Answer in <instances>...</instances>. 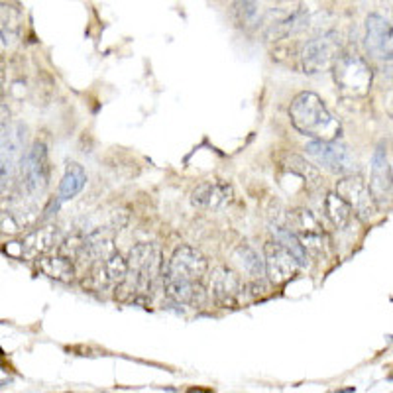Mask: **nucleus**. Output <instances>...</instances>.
<instances>
[{
	"label": "nucleus",
	"instance_id": "1",
	"mask_svg": "<svg viewBox=\"0 0 393 393\" xmlns=\"http://www.w3.org/2000/svg\"><path fill=\"white\" fill-rule=\"evenodd\" d=\"M289 116L295 128L317 142H337L340 122L329 112L325 102L315 92H299L291 102Z\"/></svg>",
	"mask_w": 393,
	"mask_h": 393
},
{
	"label": "nucleus",
	"instance_id": "2",
	"mask_svg": "<svg viewBox=\"0 0 393 393\" xmlns=\"http://www.w3.org/2000/svg\"><path fill=\"white\" fill-rule=\"evenodd\" d=\"M334 81L342 95L358 99L370 92L374 73L364 57L348 54L339 57V61L334 64Z\"/></svg>",
	"mask_w": 393,
	"mask_h": 393
},
{
	"label": "nucleus",
	"instance_id": "3",
	"mask_svg": "<svg viewBox=\"0 0 393 393\" xmlns=\"http://www.w3.org/2000/svg\"><path fill=\"white\" fill-rule=\"evenodd\" d=\"M209 262L199 250L191 246H181L175 250V254L167 264L164 282L165 285H191L201 284L207 275Z\"/></svg>",
	"mask_w": 393,
	"mask_h": 393
},
{
	"label": "nucleus",
	"instance_id": "4",
	"mask_svg": "<svg viewBox=\"0 0 393 393\" xmlns=\"http://www.w3.org/2000/svg\"><path fill=\"white\" fill-rule=\"evenodd\" d=\"M342 42L337 32H325L309 40L301 49V64L305 73L315 75L329 71L339 61Z\"/></svg>",
	"mask_w": 393,
	"mask_h": 393
},
{
	"label": "nucleus",
	"instance_id": "5",
	"mask_svg": "<svg viewBox=\"0 0 393 393\" xmlns=\"http://www.w3.org/2000/svg\"><path fill=\"white\" fill-rule=\"evenodd\" d=\"M128 272L134 274L136 287L142 293H150L154 289L157 275L162 272V252L156 244H138L130 250Z\"/></svg>",
	"mask_w": 393,
	"mask_h": 393
},
{
	"label": "nucleus",
	"instance_id": "6",
	"mask_svg": "<svg viewBox=\"0 0 393 393\" xmlns=\"http://www.w3.org/2000/svg\"><path fill=\"white\" fill-rule=\"evenodd\" d=\"M307 154L317 159L325 169L332 174L352 175L356 171V157L350 152V147L340 142H309Z\"/></svg>",
	"mask_w": 393,
	"mask_h": 393
},
{
	"label": "nucleus",
	"instance_id": "7",
	"mask_svg": "<svg viewBox=\"0 0 393 393\" xmlns=\"http://www.w3.org/2000/svg\"><path fill=\"white\" fill-rule=\"evenodd\" d=\"M287 229L291 232L293 236L299 240V244L305 248V252L309 254H322L325 250V240L327 234L320 226V222L313 217L309 210L299 209L293 210L289 214V224Z\"/></svg>",
	"mask_w": 393,
	"mask_h": 393
},
{
	"label": "nucleus",
	"instance_id": "8",
	"mask_svg": "<svg viewBox=\"0 0 393 393\" xmlns=\"http://www.w3.org/2000/svg\"><path fill=\"white\" fill-rule=\"evenodd\" d=\"M337 195L346 202L348 209L354 210L360 219H372L377 210L372 193L368 189L366 181L360 175H346L337 185Z\"/></svg>",
	"mask_w": 393,
	"mask_h": 393
},
{
	"label": "nucleus",
	"instance_id": "9",
	"mask_svg": "<svg viewBox=\"0 0 393 393\" xmlns=\"http://www.w3.org/2000/svg\"><path fill=\"white\" fill-rule=\"evenodd\" d=\"M392 24L380 14H370L366 18V36H364L368 54L372 55L374 59L392 61Z\"/></svg>",
	"mask_w": 393,
	"mask_h": 393
},
{
	"label": "nucleus",
	"instance_id": "10",
	"mask_svg": "<svg viewBox=\"0 0 393 393\" xmlns=\"http://www.w3.org/2000/svg\"><path fill=\"white\" fill-rule=\"evenodd\" d=\"M49 162H47V150L42 142H36L28 152L24 159V181L28 191L32 195H40L46 191L47 179H49Z\"/></svg>",
	"mask_w": 393,
	"mask_h": 393
},
{
	"label": "nucleus",
	"instance_id": "11",
	"mask_svg": "<svg viewBox=\"0 0 393 393\" xmlns=\"http://www.w3.org/2000/svg\"><path fill=\"white\" fill-rule=\"evenodd\" d=\"M370 193L375 205L384 207L392 201V165L387 159V152L380 146L372 156V179H370Z\"/></svg>",
	"mask_w": 393,
	"mask_h": 393
},
{
	"label": "nucleus",
	"instance_id": "12",
	"mask_svg": "<svg viewBox=\"0 0 393 393\" xmlns=\"http://www.w3.org/2000/svg\"><path fill=\"white\" fill-rule=\"evenodd\" d=\"M232 187L226 181L220 179H212V181H205L199 187H195L191 193V201L195 207L207 210H220L232 201Z\"/></svg>",
	"mask_w": 393,
	"mask_h": 393
},
{
	"label": "nucleus",
	"instance_id": "13",
	"mask_svg": "<svg viewBox=\"0 0 393 393\" xmlns=\"http://www.w3.org/2000/svg\"><path fill=\"white\" fill-rule=\"evenodd\" d=\"M264 252L265 275H270V279L274 284H285L287 279H291L299 265L295 264V260L289 256V252L284 250L277 242H267Z\"/></svg>",
	"mask_w": 393,
	"mask_h": 393
},
{
	"label": "nucleus",
	"instance_id": "14",
	"mask_svg": "<svg viewBox=\"0 0 393 393\" xmlns=\"http://www.w3.org/2000/svg\"><path fill=\"white\" fill-rule=\"evenodd\" d=\"M210 291L220 305L230 307L238 301L242 293V282L229 267H217L210 275Z\"/></svg>",
	"mask_w": 393,
	"mask_h": 393
},
{
	"label": "nucleus",
	"instance_id": "15",
	"mask_svg": "<svg viewBox=\"0 0 393 393\" xmlns=\"http://www.w3.org/2000/svg\"><path fill=\"white\" fill-rule=\"evenodd\" d=\"M128 275V264L126 260L112 252L110 256L99 260V264L92 272V282L97 284V287H109V285L122 284Z\"/></svg>",
	"mask_w": 393,
	"mask_h": 393
},
{
	"label": "nucleus",
	"instance_id": "16",
	"mask_svg": "<svg viewBox=\"0 0 393 393\" xmlns=\"http://www.w3.org/2000/svg\"><path fill=\"white\" fill-rule=\"evenodd\" d=\"M59 242V230L57 226H44V229L36 230L32 234H28L24 240L14 242L20 248L16 254L18 258H36L40 254H46L52 248Z\"/></svg>",
	"mask_w": 393,
	"mask_h": 393
},
{
	"label": "nucleus",
	"instance_id": "17",
	"mask_svg": "<svg viewBox=\"0 0 393 393\" xmlns=\"http://www.w3.org/2000/svg\"><path fill=\"white\" fill-rule=\"evenodd\" d=\"M24 14L16 4L0 2V37L4 44H14L22 34Z\"/></svg>",
	"mask_w": 393,
	"mask_h": 393
},
{
	"label": "nucleus",
	"instance_id": "18",
	"mask_svg": "<svg viewBox=\"0 0 393 393\" xmlns=\"http://www.w3.org/2000/svg\"><path fill=\"white\" fill-rule=\"evenodd\" d=\"M87 185V171L83 169V165L69 164L65 167V175L59 185V205L65 201H71L83 191V187Z\"/></svg>",
	"mask_w": 393,
	"mask_h": 393
},
{
	"label": "nucleus",
	"instance_id": "19",
	"mask_svg": "<svg viewBox=\"0 0 393 393\" xmlns=\"http://www.w3.org/2000/svg\"><path fill=\"white\" fill-rule=\"evenodd\" d=\"M272 226V232H274L275 236V242L279 244V246L284 248L289 252V256L295 260V264L301 265V267H309V254L305 252V248L299 244V240L293 236L289 229L285 226V224H270Z\"/></svg>",
	"mask_w": 393,
	"mask_h": 393
},
{
	"label": "nucleus",
	"instance_id": "20",
	"mask_svg": "<svg viewBox=\"0 0 393 393\" xmlns=\"http://www.w3.org/2000/svg\"><path fill=\"white\" fill-rule=\"evenodd\" d=\"M234 262H236L254 282H262L265 277L264 260L260 258V254H258L254 248L246 246V244L238 246L236 252H234Z\"/></svg>",
	"mask_w": 393,
	"mask_h": 393
},
{
	"label": "nucleus",
	"instance_id": "21",
	"mask_svg": "<svg viewBox=\"0 0 393 393\" xmlns=\"http://www.w3.org/2000/svg\"><path fill=\"white\" fill-rule=\"evenodd\" d=\"M40 270L44 272L49 277H54L57 282H71L75 275V267L73 264L69 262V258L64 256H55V258H44L40 260Z\"/></svg>",
	"mask_w": 393,
	"mask_h": 393
},
{
	"label": "nucleus",
	"instance_id": "22",
	"mask_svg": "<svg viewBox=\"0 0 393 393\" xmlns=\"http://www.w3.org/2000/svg\"><path fill=\"white\" fill-rule=\"evenodd\" d=\"M325 214L337 229H346L348 222L352 219V210L348 209L346 202L342 201L337 193L327 195V199H325Z\"/></svg>",
	"mask_w": 393,
	"mask_h": 393
},
{
	"label": "nucleus",
	"instance_id": "23",
	"mask_svg": "<svg viewBox=\"0 0 393 393\" xmlns=\"http://www.w3.org/2000/svg\"><path fill=\"white\" fill-rule=\"evenodd\" d=\"M238 22L242 26L252 28L258 26V24H267V16L270 12H265L258 2H238Z\"/></svg>",
	"mask_w": 393,
	"mask_h": 393
},
{
	"label": "nucleus",
	"instance_id": "24",
	"mask_svg": "<svg viewBox=\"0 0 393 393\" xmlns=\"http://www.w3.org/2000/svg\"><path fill=\"white\" fill-rule=\"evenodd\" d=\"M287 167L291 169L293 174H297L301 179H305L307 183L315 185V187H319L322 183V177H320V171L315 167L313 164H309L305 157L301 156H287Z\"/></svg>",
	"mask_w": 393,
	"mask_h": 393
},
{
	"label": "nucleus",
	"instance_id": "25",
	"mask_svg": "<svg viewBox=\"0 0 393 393\" xmlns=\"http://www.w3.org/2000/svg\"><path fill=\"white\" fill-rule=\"evenodd\" d=\"M26 224V220L18 219L14 212H2L0 214V232H8V234H14L22 230V226Z\"/></svg>",
	"mask_w": 393,
	"mask_h": 393
},
{
	"label": "nucleus",
	"instance_id": "26",
	"mask_svg": "<svg viewBox=\"0 0 393 393\" xmlns=\"http://www.w3.org/2000/svg\"><path fill=\"white\" fill-rule=\"evenodd\" d=\"M187 393H212L210 389H201V387H191Z\"/></svg>",
	"mask_w": 393,
	"mask_h": 393
},
{
	"label": "nucleus",
	"instance_id": "27",
	"mask_svg": "<svg viewBox=\"0 0 393 393\" xmlns=\"http://www.w3.org/2000/svg\"><path fill=\"white\" fill-rule=\"evenodd\" d=\"M352 392H354V389L350 387V389H342V392H334V393H352Z\"/></svg>",
	"mask_w": 393,
	"mask_h": 393
},
{
	"label": "nucleus",
	"instance_id": "28",
	"mask_svg": "<svg viewBox=\"0 0 393 393\" xmlns=\"http://www.w3.org/2000/svg\"><path fill=\"white\" fill-rule=\"evenodd\" d=\"M0 81H2V73H0Z\"/></svg>",
	"mask_w": 393,
	"mask_h": 393
}]
</instances>
